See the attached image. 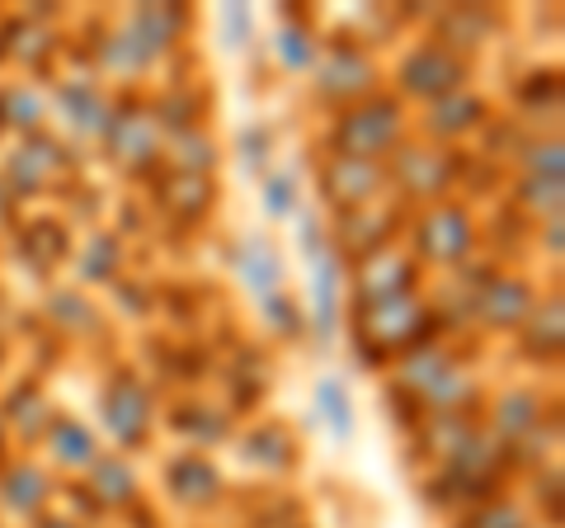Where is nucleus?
I'll use <instances>...</instances> for the list:
<instances>
[{"label": "nucleus", "mask_w": 565, "mask_h": 528, "mask_svg": "<svg viewBox=\"0 0 565 528\" xmlns=\"http://www.w3.org/2000/svg\"><path fill=\"white\" fill-rule=\"evenodd\" d=\"M311 401H316V415H321V425L330 430L334 444H349V439H353V415H359V411H353L349 382H344V378H334V373L316 378Z\"/></svg>", "instance_id": "c9c22d12"}, {"label": "nucleus", "mask_w": 565, "mask_h": 528, "mask_svg": "<svg viewBox=\"0 0 565 528\" xmlns=\"http://www.w3.org/2000/svg\"><path fill=\"white\" fill-rule=\"evenodd\" d=\"M20 255L33 264V274H52L71 255V236L62 222H24L20 226Z\"/></svg>", "instance_id": "e433bc0d"}, {"label": "nucleus", "mask_w": 565, "mask_h": 528, "mask_svg": "<svg viewBox=\"0 0 565 528\" xmlns=\"http://www.w3.org/2000/svg\"><path fill=\"white\" fill-rule=\"evenodd\" d=\"M99 142H104V156H109L122 175H132V180L161 170L166 133L147 104H114V118H109V128H104Z\"/></svg>", "instance_id": "9d476101"}, {"label": "nucleus", "mask_w": 565, "mask_h": 528, "mask_svg": "<svg viewBox=\"0 0 565 528\" xmlns=\"http://www.w3.org/2000/svg\"><path fill=\"white\" fill-rule=\"evenodd\" d=\"M52 500H57V477L47 472L39 453H14L10 463L0 467V515L33 524L47 515Z\"/></svg>", "instance_id": "4468645a"}, {"label": "nucleus", "mask_w": 565, "mask_h": 528, "mask_svg": "<svg viewBox=\"0 0 565 528\" xmlns=\"http://www.w3.org/2000/svg\"><path fill=\"white\" fill-rule=\"evenodd\" d=\"M66 142H57L52 133H33V137H20L10 147L6 166H0V180L10 184L14 199H39V193L57 180V170L66 166Z\"/></svg>", "instance_id": "6ab92c4d"}, {"label": "nucleus", "mask_w": 565, "mask_h": 528, "mask_svg": "<svg viewBox=\"0 0 565 528\" xmlns=\"http://www.w3.org/2000/svg\"><path fill=\"white\" fill-rule=\"evenodd\" d=\"M537 303V284L519 270H486L481 288H476L471 303V321L490 330V336H514L527 321V311Z\"/></svg>", "instance_id": "9b49d317"}, {"label": "nucleus", "mask_w": 565, "mask_h": 528, "mask_svg": "<svg viewBox=\"0 0 565 528\" xmlns=\"http://www.w3.org/2000/svg\"><path fill=\"white\" fill-rule=\"evenodd\" d=\"M128 264V241L114 226H95L76 251V288H114Z\"/></svg>", "instance_id": "cd10ccee"}, {"label": "nucleus", "mask_w": 565, "mask_h": 528, "mask_svg": "<svg viewBox=\"0 0 565 528\" xmlns=\"http://www.w3.org/2000/svg\"><path fill=\"white\" fill-rule=\"evenodd\" d=\"M161 482H166L170 505H180V509H212L226 496V477H222L217 457H207L199 448L174 453L161 467Z\"/></svg>", "instance_id": "412c9836"}, {"label": "nucleus", "mask_w": 565, "mask_h": 528, "mask_svg": "<svg viewBox=\"0 0 565 528\" xmlns=\"http://www.w3.org/2000/svg\"><path fill=\"white\" fill-rule=\"evenodd\" d=\"M161 166H170V175H212L222 166V142L203 128H184V133H170L166 147H161Z\"/></svg>", "instance_id": "72a5a7b5"}, {"label": "nucleus", "mask_w": 565, "mask_h": 528, "mask_svg": "<svg viewBox=\"0 0 565 528\" xmlns=\"http://www.w3.org/2000/svg\"><path fill=\"white\" fill-rule=\"evenodd\" d=\"M189 29H193V10L189 6H137L99 39L95 66L104 76L141 81Z\"/></svg>", "instance_id": "f257e3e1"}, {"label": "nucleus", "mask_w": 565, "mask_h": 528, "mask_svg": "<svg viewBox=\"0 0 565 528\" xmlns=\"http://www.w3.org/2000/svg\"><path fill=\"white\" fill-rule=\"evenodd\" d=\"M330 245V232L321 226V218L307 213V208H297V251H302L307 260H316Z\"/></svg>", "instance_id": "49530a36"}, {"label": "nucleus", "mask_w": 565, "mask_h": 528, "mask_svg": "<svg viewBox=\"0 0 565 528\" xmlns=\"http://www.w3.org/2000/svg\"><path fill=\"white\" fill-rule=\"evenodd\" d=\"M259 316H264V326H269V336L282 340V345H292V340H302V336H307V307L297 303L288 288L274 293V297H264V303H259Z\"/></svg>", "instance_id": "ea45409f"}, {"label": "nucleus", "mask_w": 565, "mask_h": 528, "mask_svg": "<svg viewBox=\"0 0 565 528\" xmlns=\"http://www.w3.org/2000/svg\"><path fill=\"white\" fill-rule=\"evenodd\" d=\"M561 193H565V180H537V175H519L514 184V208H523L533 222H546V218H561Z\"/></svg>", "instance_id": "a19ab883"}, {"label": "nucleus", "mask_w": 565, "mask_h": 528, "mask_svg": "<svg viewBox=\"0 0 565 528\" xmlns=\"http://www.w3.org/2000/svg\"><path fill=\"white\" fill-rule=\"evenodd\" d=\"M307 81H311V99L326 104V109H334V114L353 109V104H363L377 91H386L382 62L373 57V47H367L363 39H330Z\"/></svg>", "instance_id": "423d86ee"}, {"label": "nucleus", "mask_w": 565, "mask_h": 528, "mask_svg": "<svg viewBox=\"0 0 565 528\" xmlns=\"http://www.w3.org/2000/svg\"><path fill=\"white\" fill-rule=\"evenodd\" d=\"M259 203L269 222H292L297 208H302V184H297V170H269L259 180Z\"/></svg>", "instance_id": "58836bf2"}, {"label": "nucleus", "mask_w": 565, "mask_h": 528, "mask_svg": "<svg viewBox=\"0 0 565 528\" xmlns=\"http://www.w3.org/2000/svg\"><path fill=\"white\" fill-rule=\"evenodd\" d=\"M405 251L415 255L419 270H462L471 255L481 251V218L467 203L444 199L434 208H419L415 218H405Z\"/></svg>", "instance_id": "20e7f679"}, {"label": "nucleus", "mask_w": 565, "mask_h": 528, "mask_svg": "<svg viewBox=\"0 0 565 528\" xmlns=\"http://www.w3.org/2000/svg\"><path fill=\"white\" fill-rule=\"evenodd\" d=\"M47 104H52V114H57L62 133L76 137V142H99L114 118V95L104 91L95 76H62L47 91Z\"/></svg>", "instance_id": "ddd939ff"}, {"label": "nucleus", "mask_w": 565, "mask_h": 528, "mask_svg": "<svg viewBox=\"0 0 565 528\" xmlns=\"http://www.w3.org/2000/svg\"><path fill=\"white\" fill-rule=\"evenodd\" d=\"M311 264V307H307V336H316V345L330 349L344 330V284H349V270L344 260L334 255V245H326Z\"/></svg>", "instance_id": "a211bd4d"}, {"label": "nucleus", "mask_w": 565, "mask_h": 528, "mask_svg": "<svg viewBox=\"0 0 565 528\" xmlns=\"http://www.w3.org/2000/svg\"><path fill=\"white\" fill-rule=\"evenodd\" d=\"M95 415H99V439H109L114 453H137L151 444L156 434V392L151 382L132 373V368H114L109 378L99 382L95 397Z\"/></svg>", "instance_id": "39448f33"}, {"label": "nucleus", "mask_w": 565, "mask_h": 528, "mask_svg": "<svg viewBox=\"0 0 565 528\" xmlns=\"http://www.w3.org/2000/svg\"><path fill=\"white\" fill-rule=\"evenodd\" d=\"M232 274L236 284L255 297V303H264V297H274L288 288V270H282V251L278 241L269 232H245L232 241Z\"/></svg>", "instance_id": "4be33fe9"}, {"label": "nucleus", "mask_w": 565, "mask_h": 528, "mask_svg": "<svg viewBox=\"0 0 565 528\" xmlns=\"http://www.w3.org/2000/svg\"><path fill=\"white\" fill-rule=\"evenodd\" d=\"M519 336V359H527L533 368H556L561 363V349H565V303H561V288L552 293H537L527 321L514 330Z\"/></svg>", "instance_id": "b1692460"}, {"label": "nucleus", "mask_w": 565, "mask_h": 528, "mask_svg": "<svg viewBox=\"0 0 565 528\" xmlns=\"http://www.w3.org/2000/svg\"><path fill=\"white\" fill-rule=\"evenodd\" d=\"M52 415H57V406H52L47 387L39 378H20L6 397H0V420H6V430H10L14 444H24L29 453H39Z\"/></svg>", "instance_id": "393cba45"}, {"label": "nucleus", "mask_w": 565, "mask_h": 528, "mask_svg": "<svg viewBox=\"0 0 565 528\" xmlns=\"http://www.w3.org/2000/svg\"><path fill=\"white\" fill-rule=\"evenodd\" d=\"M161 208L174 222L199 226L212 208H217V180H212V175H166L161 180Z\"/></svg>", "instance_id": "2f4dec72"}, {"label": "nucleus", "mask_w": 565, "mask_h": 528, "mask_svg": "<svg viewBox=\"0 0 565 528\" xmlns=\"http://www.w3.org/2000/svg\"><path fill=\"white\" fill-rule=\"evenodd\" d=\"M269 156H274V123H245L241 137H236V161L250 170V175H269Z\"/></svg>", "instance_id": "37998d69"}, {"label": "nucleus", "mask_w": 565, "mask_h": 528, "mask_svg": "<svg viewBox=\"0 0 565 528\" xmlns=\"http://www.w3.org/2000/svg\"><path fill=\"white\" fill-rule=\"evenodd\" d=\"M166 425H170L174 434H180V439H189V444L199 448V453L232 444V434H236V420H232V411L207 406L203 397H199V401H184V406H174V415L166 420Z\"/></svg>", "instance_id": "7c9ffc66"}, {"label": "nucleus", "mask_w": 565, "mask_h": 528, "mask_svg": "<svg viewBox=\"0 0 565 528\" xmlns=\"http://www.w3.org/2000/svg\"><path fill=\"white\" fill-rule=\"evenodd\" d=\"M481 430V420L467 415V411H452V415H424L415 425V448L429 457V463H448V457L467 444V439Z\"/></svg>", "instance_id": "f704fd0d"}, {"label": "nucleus", "mask_w": 565, "mask_h": 528, "mask_svg": "<svg viewBox=\"0 0 565 528\" xmlns=\"http://www.w3.org/2000/svg\"><path fill=\"white\" fill-rule=\"evenodd\" d=\"M556 420H561V411L546 401L537 382H509L481 401V430L494 444H504L509 453L523 448L527 439L542 434L546 425H556Z\"/></svg>", "instance_id": "1a4fd4ad"}, {"label": "nucleus", "mask_w": 565, "mask_h": 528, "mask_svg": "<svg viewBox=\"0 0 565 528\" xmlns=\"http://www.w3.org/2000/svg\"><path fill=\"white\" fill-rule=\"evenodd\" d=\"M29 528H85L81 519H66V515H57V509H47V515L43 519H33Z\"/></svg>", "instance_id": "09e8293b"}, {"label": "nucleus", "mask_w": 565, "mask_h": 528, "mask_svg": "<svg viewBox=\"0 0 565 528\" xmlns=\"http://www.w3.org/2000/svg\"><path fill=\"white\" fill-rule=\"evenodd\" d=\"M500 24L504 20L494 10H486V6H448L444 14H434V20H429V39L438 47H448V52H457V57L471 62L476 52L494 43Z\"/></svg>", "instance_id": "a878e982"}, {"label": "nucleus", "mask_w": 565, "mask_h": 528, "mask_svg": "<svg viewBox=\"0 0 565 528\" xmlns=\"http://www.w3.org/2000/svg\"><path fill=\"white\" fill-rule=\"evenodd\" d=\"M519 166L523 175H537V180H565V147L561 137H533L523 151H519Z\"/></svg>", "instance_id": "c03bdc74"}, {"label": "nucleus", "mask_w": 565, "mask_h": 528, "mask_svg": "<svg viewBox=\"0 0 565 528\" xmlns=\"http://www.w3.org/2000/svg\"><path fill=\"white\" fill-rule=\"evenodd\" d=\"M405 226V208L386 193V199L377 203H367V208H353V213H334V255L344 260V270L349 264H359L367 260L373 251H382V245H396V232Z\"/></svg>", "instance_id": "f8f14e48"}, {"label": "nucleus", "mask_w": 565, "mask_h": 528, "mask_svg": "<svg viewBox=\"0 0 565 528\" xmlns=\"http://www.w3.org/2000/svg\"><path fill=\"white\" fill-rule=\"evenodd\" d=\"M217 29H222V47L226 52H241L255 43V14L250 6H222L217 10Z\"/></svg>", "instance_id": "a18cd8bd"}, {"label": "nucleus", "mask_w": 565, "mask_h": 528, "mask_svg": "<svg viewBox=\"0 0 565 528\" xmlns=\"http://www.w3.org/2000/svg\"><path fill=\"white\" fill-rule=\"evenodd\" d=\"M43 311H47L52 330L71 336V340H85V336H99L104 330V307L85 288H52Z\"/></svg>", "instance_id": "473e14b6"}, {"label": "nucleus", "mask_w": 565, "mask_h": 528, "mask_svg": "<svg viewBox=\"0 0 565 528\" xmlns=\"http://www.w3.org/2000/svg\"><path fill=\"white\" fill-rule=\"evenodd\" d=\"M6 326H10V316H6V303H0V359H6Z\"/></svg>", "instance_id": "3c124183"}, {"label": "nucleus", "mask_w": 565, "mask_h": 528, "mask_svg": "<svg viewBox=\"0 0 565 528\" xmlns=\"http://www.w3.org/2000/svg\"><path fill=\"white\" fill-rule=\"evenodd\" d=\"M43 463L52 477H71V482H81L85 472H90L99 463V453H104V439L99 430L90 425V420H81V415H71V411H57L52 415V425L43 434Z\"/></svg>", "instance_id": "f3484780"}, {"label": "nucleus", "mask_w": 565, "mask_h": 528, "mask_svg": "<svg viewBox=\"0 0 565 528\" xmlns=\"http://www.w3.org/2000/svg\"><path fill=\"white\" fill-rule=\"evenodd\" d=\"M457 180H462V151L457 147H434V142H405L396 147V156L386 161V189L392 199L401 193V208L405 203H419V208H434L452 199Z\"/></svg>", "instance_id": "0eeeda50"}, {"label": "nucleus", "mask_w": 565, "mask_h": 528, "mask_svg": "<svg viewBox=\"0 0 565 528\" xmlns=\"http://www.w3.org/2000/svg\"><path fill=\"white\" fill-rule=\"evenodd\" d=\"M411 133H415L411 109H405L392 91H377L373 99L334 114L326 147H330V156H353V161L386 166L396 156V147L411 142Z\"/></svg>", "instance_id": "7ed1b4c3"}, {"label": "nucleus", "mask_w": 565, "mask_h": 528, "mask_svg": "<svg viewBox=\"0 0 565 528\" xmlns=\"http://www.w3.org/2000/svg\"><path fill=\"white\" fill-rule=\"evenodd\" d=\"M565 222L561 218H546V222H537V245H542V255H552V264H561V255H565Z\"/></svg>", "instance_id": "de8ad7c7"}, {"label": "nucleus", "mask_w": 565, "mask_h": 528, "mask_svg": "<svg viewBox=\"0 0 565 528\" xmlns=\"http://www.w3.org/2000/svg\"><path fill=\"white\" fill-rule=\"evenodd\" d=\"M471 72L476 66L467 57H457V52L448 47H438L434 39H424V43H411L396 57L392 66V85H396V99L411 109V104H434V99H444V95H457V91H471Z\"/></svg>", "instance_id": "6e6552de"}, {"label": "nucleus", "mask_w": 565, "mask_h": 528, "mask_svg": "<svg viewBox=\"0 0 565 528\" xmlns=\"http://www.w3.org/2000/svg\"><path fill=\"white\" fill-rule=\"evenodd\" d=\"M274 62H278V72H288V76H311L316 72V62H321V52H326V39H321V29L311 24V14L302 10H292V14H282V24L274 29Z\"/></svg>", "instance_id": "bb28decb"}, {"label": "nucleus", "mask_w": 565, "mask_h": 528, "mask_svg": "<svg viewBox=\"0 0 565 528\" xmlns=\"http://www.w3.org/2000/svg\"><path fill=\"white\" fill-rule=\"evenodd\" d=\"M349 326H353V359L363 368L396 363L401 355H411V349L438 340V316L424 303V293L363 303L349 311Z\"/></svg>", "instance_id": "f03ea898"}, {"label": "nucleus", "mask_w": 565, "mask_h": 528, "mask_svg": "<svg viewBox=\"0 0 565 528\" xmlns=\"http://www.w3.org/2000/svg\"><path fill=\"white\" fill-rule=\"evenodd\" d=\"M316 189H321V199L334 208V213H353V208H367L386 199V166L377 161H353V156H330L321 170H316Z\"/></svg>", "instance_id": "dca6fc26"}, {"label": "nucleus", "mask_w": 565, "mask_h": 528, "mask_svg": "<svg viewBox=\"0 0 565 528\" xmlns=\"http://www.w3.org/2000/svg\"><path fill=\"white\" fill-rule=\"evenodd\" d=\"M457 528H533V524H527V509L514 496H490L481 505H471Z\"/></svg>", "instance_id": "79ce46f5"}, {"label": "nucleus", "mask_w": 565, "mask_h": 528, "mask_svg": "<svg viewBox=\"0 0 565 528\" xmlns=\"http://www.w3.org/2000/svg\"><path fill=\"white\" fill-rule=\"evenodd\" d=\"M232 444L241 453V467L269 472V477L292 472L297 457H302V439H297V430L288 425V420H255V425L232 434Z\"/></svg>", "instance_id": "5701e85b"}, {"label": "nucleus", "mask_w": 565, "mask_h": 528, "mask_svg": "<svg viewBox=\"0 0 565 528\" xmlns=\"http://www.w3.org/2000/svg\"><path fill=\"white\" fill-rule=\"evenodd\" d=\"M349 270H353V307L386 303V297H411L424 284V270L405 245H382V251L349 264Z\"/></svg>", "instance_id": "2eb2a0df"}, {"label": "nucleus", "mask_w": 565, "mask_h": 528, "mask_svg": "<svg viewBox=\"0 0 565 528\" xmlns=\"http://www.w3.org/2000/svg\"><path fill=\"white\" fill-rule=\"evenodd\" d=\"M47 118H52V104H47V91L33 81H6L0 85V128L20 137H33V133H47Z\"/></svg>", "instance_id": "c756f323"}, {"label": "nucleus", "mask_w": 565, "mask_h": 528, "mask_svg": "<svg viewBox=\"0 0 565 528\" xmlns=\"http://www.w3.org/2000/svg\"><path fill=\"white\" fill-rule=\"evenodd\" d=\"M10 39H14L10 62H20L24 72H43V66L52 62V52H57V29L33 20V14H24V20L10 24Z\"/></svg>", "instance_id": "4c0bfd02"}, {"label": "nucleus", "mask_w": 565, "mask_h": 528, "mask_svg": "<svg viewBox=\"0 0 565 528\" xmlns=\"http://www.w3.org/2000/svg\"><path fill=\"white\" fill-rule=\"evenodd\" d=\"M486 123H490V99L481 91H457V95L424 104V114L411 123V128L419 133V142L457 147V142H467L476 128H486Z\"/></svg>", "instance_id": "aec40b11"}, {"label": "nucleus", "mask_w": 565, "mask_h": 528, "mask_svg": "<svg viewBox=\"0 0 565 528\" xmlns=\"http://www.w3.org/2000/svg\"><path fill=\"white\" fill-rule=\"evenodd\" d=\"M81 486L99 509H132L141 496V482L128 453H99V463L85 472Z\"/></svg>", "instance_id": "c85d7f7f"}, {"label": "nucleus", "mask_w": 565, "mask_h": 528, "mask_svg": "<svg viewBox=\"0 0 565 528\" xmlns=\"http://www.w3.org/2000/svg\"><path fill=\"white\" fill-rule=\"evenodd\" d=\"M10 448H14V439H10V430H6V420H0V467H6L10 457H14Z\"/></svg>", "instance_id": "8fccbe9b"}]
</instances>
